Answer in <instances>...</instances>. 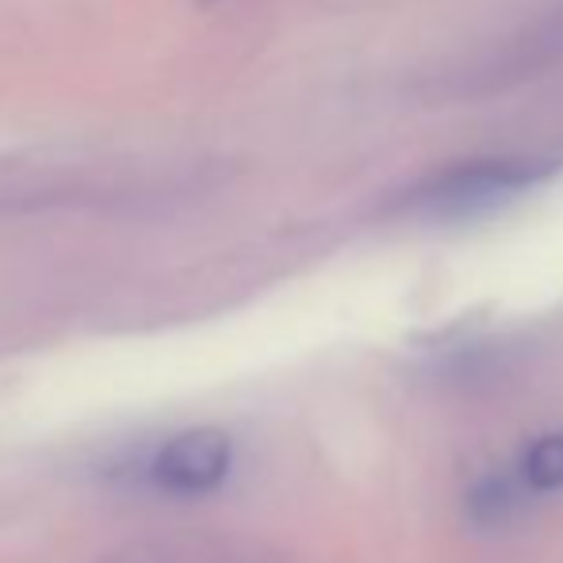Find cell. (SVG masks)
<instances>
[{
    "mask_svg": "<svg viewBox=\"0 0 563 563\" xmlns=\"http://www.w3.org/2000/svg\"><path fill=\"white\" fill-rule=\"evenodd\" d=\"M518 506H521L518 483L498 479V475L483 479L479 487L467 495V514H472L479 526H503V521L514 518V510H518Z\"/></svg>",
    "mask_w": 563,
    "mask_h": 563,
    "instance_id": "cell-4",
    "label": "cell"
},
{
    "mask_svg": "<svg viewBox=\"0 0 563 563\" xmlns=\"http://www.w3.org/2000/svg\"><path fill=\"white\" fill-rule=\"evenodd\" d=\"M521 483L537 495L563 490V433H544L521 452Z\"/></svg>",
    "mask_w": 563,
    "mask_h": 563,
    "instance_id": "cell-3",
    "label": "cell"
},
{
    "mask_svg": "<svg viewBox=\"0 0 563 563\" xmlns=\"http://www.w3.org/2000/svg\"><path fill=\"white\" fill-rule=\"evenodd\" d=\"M533 185V169L521 162H472L433 177L422 188V208L438 211V216H467V211H483L490 203L510 200Z\"/></svg>",
    "mask_w": 563,
    "mask_h": 563,
    "instance_id": "cell-2",
    "label": "cell"
},
{
    "mask_svg": "<svg viewBox=\"0 0 563 563\" xmlns=\"http://www.w3.org/2000/svg\"><path fill=\"white\" fill-rule=\"evenodd\" d=\"M230 460V438L219 430H185L165 438L157 452L150 456L146 475L157 490L173 498H200L211 495L227 479Z\"/></svg>",
    "mask_w": 563,
    "mask_h": 563,
    "instance_id": "cell-1",
    "label": "cell"
}]
</instances>
